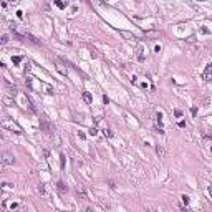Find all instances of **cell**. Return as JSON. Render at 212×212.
<instances>
[{
    "instance_id": "1",
    "label": "cell",
    "mask_w": 212,
    "mask_h": 212,
    "mask_svg": "<svg viewBox=\"0 0 212 212\" xmlns=\"http://www.w3.org/2000/svg\"><path fill=\"white\" fill-rule=\"evenodd\" d=\"M2 164H5V166H12V164H15V158L10 154V152H3V154H2Z\"/></svg>"
},
{
    "instance_id": "2",
    "label": "cell",
    "mask_w": 212,
    "mask_h": 212,
    "mask_svg": "<svg viewBox=\"0 0 212 212\" xmlns=\"http://www.w3.org/2000/svg\"><path fill=\"white\" fill-rule=\"evenodd\" d=\"M2 128H5V129H10V131H15V133H17V134H20V133H22V129L20 128H17V126H15V124L13 123H9V121H3V123H2Z\"/></svg>"
},
{
    "instance_id": "3",
    "label": "cell",
    "mask_w": 212,
    "mask_h": 212,
    "mask_svg": "<svg viewBox=\"0 0 212 212\" xmlns=\"http://www.w3.org/2000/svg\"><path fill=\"white\" fill-rule=\"evenodd\" d=\"M204 80L206 81H212V63H209L206 66V70H204Z\"/></svg>"
},
{
    "instance_id": "4",
    "label": "cell",
    "mask_w": 212,
    "mask_h": 212,
    "mask_svg": "<svg viewBox=\"0 0 212 212\" xmlns=\"http://www.w3.org/2000/svg\"><path fill=\"white\" fill-rule=\"evenodd\" d=\"M83 101L86 104H91L93 103V96H91V93H89V91H83Z\"/></svg>"
},
{
    "instance_id": "5",
    "label": "cell",
    "mask_w": 212,
    "mask_h": 212,
    "mask_svg": "<svg viewBox=\"0 0 212 212\" xmlns=\"http://www.w3.org/2000/svg\"><path fill=\"white\" fill-rule=\"evenodd\" d=\"M156 154L159 156V159H164V158H166V151H164V148L158 144V146H156Z\"/></svg>"
},
{
    "instance_id": "6",
    "label": "cell",
    "mask_w": 212,
    "mask_h": 212,
    "mask_svg": "<svg viewBox=\"0 0 212 212\" xmlns=\"http://www.w3.org/2000/svg\"><path fill=\"white\" fill-rule=\"evenodd\" d=\"M56 189H58V192H60V194H65V192L68 191V187L65 186V182H61V181H58V184H56Z\"/></svg>"
},
{
    "instance_id": "7",
    "label": "cell",
    "mask_w": 212,
    "mask_h": 212,
    "mask_svg": "<svg viewBox=\"0 0 212 212\" xmlns=\"http://www.w3.org/2000/svg\"><path fill=\"white\" fill-rule=\"evenodd\" d=\"M181 202H182V204H181V207H186V206H189V202H191V197H189V195H186V194H182V195H181Z\"/></svg>"
},
{
    "instance_id": "8",
    "label": "cell",
    "mask_w": 212,
    "mask_h": 212,
    "mask_svg": "<svg viewBox=\"0 0 212 212\" xmlns=\"http://www.w3.org/2000/svg\"><path fill=\"white\" fill-rule=\"evenodd\" d=\"M136 53H138V60H139V61H144V48H143L141 45L136 48Z\"/></svg>"
},
{
    "instance_id": "9",
    "label": "cell",
    "mask_w": 212,
    "mask_h": 212,
    "mask_svg": "<svg viewBox=\"0 0 212 212\" xmlns=\"http://www.w3.org/2000/svg\"><path fill=\"white\" fill-rule=\"evenodd\" d=\"M103 134L108 136V138H113V136H115V133H113L111 129H103Z\"/></svg>"
},
{
    "instance_id": "10",
    "label": "cell",
    "mask_w": 212,
    "mask_h": 212,
    "mask_svg": "<svg viewBox=\"0 0 212 212\" xmlns=\"http://www.w3.org/2000/svg\"><path fill=\"white\" fill-rule=\"evenodd\" d=\"M22 60H23L22 56H12V61H13V65H18Z\"/></svg>"
},
{
    "instance_id": "11",
    "label": "cell",
    "mask_w": 212,
    "mask_h": 212,
    "mask_svg": "<svg viewBox=\"0 0 212 212\" xmlns=\"http://www.w3.org/2000/svg\"><path fill=\"white\" fill-rule=\"evenodd\" d=\"M121 35H123V37H126V38H131V40H136L134 35H131V33H128V32H121Z\"/></svg>"
},
{
    "instance_id": "12",
    "label": "cell",
    "mask_w": 212,
    "mask_h": 212,
    "mask_svg": "<svg viewBox=\"0 0 212 212\" xmlns=\"http://www.w3.org/2000/svg\"><path fill=\"white\" fill-rule=\"evenodd\" d=\"M38 192H40V194H43V195H46V192H45V186H43V184H40V186H38Z\"/></svg>"
},
{
    "instance_id": "13",
    "label": "cell",
    "mask_w": 212,
    "mask_h": 212,
    "mask_svg": "<svg viewBox=\"0 0 212 212\" xmlns=\"http://www.w3.org/2000/svg\"><path fill=\"white\" fill-rule=\"evenodd\" d=\"M0 42H2V45H5V43L9 42V35H2V40Z\"/></svg>"
},
{
    "instance_id": "14",
    "label": "cell",
    "mask_w": 212,
    "mask_h": 212,
    "mask_svg": "<svg viewBox=\"0 0 212 212\" xmlns=\"http://www.w3.org/2000/svg\"><path fill=\"white\" fill-rule=\"evenodd\" d=\"M191 115H192V116L197 115V106H192V108H191Z\"/></svg>"
},
{
    "instance_id": "15",
    "label": "cell",
    "mask_w": 212,
    "mask_h": 212,
    "mask_svg": "<svg viewBox=\"0 0 212 212\" xmlns=\"http://www.w3.org/2000/svg\"><path fill=\"white\" fill-rule=\"evenodd\" d=\"M174 115H176V118H181V116H182V111H181V109H176Z\"/></svg>"
},
{
    "instance_id": "16",
    "label": "cell",
    "mask_w": 212,
    "mask_h": 212,
    "mask_svg": "<svg viewBox=\"0 0 212 212\" xmlns=\"http://www.w3.org/2000/svg\"><path fill=\"white\" fill-rule=\"evenodd\" d=\"M60 159H61V169H65V156L61 154V156H60Z\"/></svg>"
},
{
    "instance_id": "17",
    "label": "cell",
    "mask_w": 212,
    "mask_h": 212,
    "mask_svg": "<svg viewBox=\"0 0 212 212\" xmlns=\"http://www.w3.org/2000/svg\"><path fill=\"white\" fill-rule=\"evenodd\" d=\"M96 128H91V129H89V134H91V136H96Z\"/></svg>"
},
{
    "instance_id": "18",
    "label": "cell",
    "mask_w": 212,
    "mask_h": 212,
    "mask_svg": "<svg viewBox=\"0 0 212 212\" xmlns=\"http://www.w3.org/2000/svg\"><path fill=\"white\" fill-rule=\"evenodd\" d=\"M55 3H56V7H60V9H63V7H65V3H63V2H58V0H56Z\"/></svg>"
},
{
    "instance_id": "19",
    "label": "cell",
    "mask_w": 212,
    "mask_h": 212,
    "mask_svg": "<svg viewBox=\"0 0 212 212\" xmlns=\"http://www.w3.org/2000/svg\"><path fill=\"white\" fill-rule=\"evenodd\" d=\"M17 17H18V18H23V12H22V10L17 12Z\"/></svg>"
},
{
    "instance_id": "20",
    "label": "cell",
    "mask_w": 212,
    "mask_h": 212,
    "mask_svg": "<svg viewBox=\"0 0 212 212\" xmlns=\"http://www.w3.org/2000/svg\"><path fill=\"white\" fill-rule=\"evenodd\" d=\"M154 52H156V53H159V52H161V46H159V45H156V46H154Z\"/></svg>"
},
{
    "instance_id": "21",
    "label": "cell",
    "mask_w": 212,
    "mask_h": 212,
    "mask_svg": "<svg viewBox=\"0 0 212 212\" xmlns=\"http://www.w3.org/2000/svg\"><path fill=\"white\" fill-rule=\"evenodd\" d=\"M179 128H186V121H181V123H179Z\"/></svg>"
},
{
    "instance_id": "22",
    "label": "cell",
    "mask_w": 212,
    "mask_h": 212,
    "mask_svg": "<svg viewBox=\"0 0 212 212\" xmlns=\"http://www.w3.org/2000/svg\"><path fill=\"white\" fill-rule=\"evenodd\" d=\"M204 138H207V139H212V134H206Z\"/></svg>"
},
{
    "instance_id": "23",
    "label": "cell",
    "mask_w": 212,
    "mask_h": 212,
    "mask_svg": "<svg viewBox=\"0 0 212 212\" xmlns=\"http://www.w3.org/2000/svg\"><path fill=\"white\" fill-rule=\"evenodd\" d=\"M209 194H210V197H212V186H209Z\"/></svg>"
},
{
    "instance_id": "24",
    "label": "cell",
    "mask_w": 212,
    "mask_h": 212,
    "mask_svg": "<svg viewBox=\"0 0 212 212\" xmlns=\"http://www.w3.org/2000/svg\"><path fill=\"white\" fill-rule=\"evenodd\" d=\"M9 2H12V3H17V2H20V0H9Z\"/></svg>"
},
{
    "instance_id": "25",
    "label": "cell",
    "mask_w": 212,
    "mask_h": 212,
    "mask_svg": "<svg viewBox=\"0 0 212 212\" xmlns=\"http://www.w3.org/2000/svg\"><path fill=\"white\" fill-rule=\"evenodd\" d=\"M65 2H68V0H65Z\"/></svg>"
},
{
    "instance_id": "26",
    "label": "cell",
    "mask_w": 212,
    "mask_h": 212,
    "mask_svg": "<svg viewBox=\"0 0 212 212\" xmlns=\"http://www.w3.org/2000/svg\"><path fill=\"white\" fill-rule=\"evenodd\" d=\"M210 149H212V146H210Z\"/></svg>"
}]
</instances>
